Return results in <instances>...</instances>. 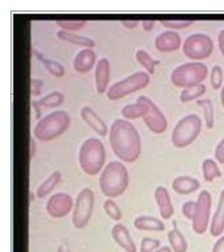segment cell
<instances>
[{
    "mask_svg": "<svg viewBox=\"0 0 224 252\" xmlns=\"http://www.w3.org/2000/svg\"><path fill=\"white\" fill-rule=\"evenodd\" d=\"M110 144L114 154L125 163H133L141 154V138L135 126L124 119H116L110 128Z\"/></svg>",
    "mask_w": 224,
    "mask_h": 252,
    "instance_id": "obj_1",
    "label": "cell"
},
{
    "mask_svg": "<svg viewBox=\"0 0 224 252\" xmlns=\"http://www.w3.org/2000/svg\"><path fill=\"white\" fill-rule=\"evenodd\" d=\"M129 186V172L121 162H110L99 177L100 190L107 198H117Z\"/></svg>",
    "mask_w": 224,
    "mask_h": 252,
    "instance_id": "obj_2",
    "label": "cell"
},
{
    "mask_svg": "<svg viewBox=\"0 0 224 252\" xmlns=\"http://www.w3.org/2000/svg\"><path fill=\"white\" fill-rule=\"evenodd\" d=\"M106 162V149L97 138L86 139L79 149V165L87 176L98 175Z\"/></svg>",
    "mask_w": 224,
    "mask_h": 252,
    "instance_id": "obj_3",
    "label": "cell"
},
{
    "mask_svg": "<svg viewBox=\"0 0 224 252\" xmlns=\"http://www.w3.org/2000/svg\"><path fill=\"white\" fill-rule=\"evenodd\" d=\"M70 125V116L65 110H56L39 120L34 127L37 140L46 142L61 136Z\"/></svg>",
    "mask_w": 224,
    "mask_h": 252,
    "instance_id": "obj_4",
    "label": "cell"
},
{
    "mask_svg": "<svg viewBox=\"0 0 224 252\" xmlns=\"http://www.w3.org/2000/svg\"><path fill=\"white\" fill-rule=\"evenodd\" d=\"M209 73L207 66L202 62H187L176 67L171 75L173 84L177 88H190L201 84Z\"/></svg>",
    "mask_w": 224,
    "mask_h": 252,
    "instance_id": "obj_5",
    "label": "cell"
},
{
    "mask_svg": "<svg viewBox=\"0 0 224 252\" xmlns=\"http://www.w3.org/2000/svg\"><path fill=\"white\" fill-rule=\"evenodd\" d=\"M202 128V121L196 114H190L176 124L172 132L174 146L185 148L190 145L198 138Z\"/></svg>",
    "mask_w": 224,
    "mask_h": 252,
    "instance_id": "obj_6",
    "label": "cell"
},
{
    "mask_svg": "<svg viewBox=\"0 0 224 252\" xmlns=\"http://www.w3.org/2000/svg\"><path fill=\"white\" fill-rule=\"evenodd\" d=\"M150 80V76L146 72H136L133 75L114 83L109 89L107 96L110 100L121 99L127 94L147 88Z\"/></svg>",
    "mask_w": 224,
    "mask_h": 252,
    "instance_id": "obj_7",
    "label": "cell"
},
{
    "mask_svg": "<svg viewBox=\"0 0 224 252\" xmlns=\"http://www.w3.org/2000/svg\"><path fill=\"white\" fill-rule=\"evenodd\" d=\"M182 50L188 59L200 61L211 56L214 51V42L212 38L205 34H193L183 42Z\"/></svg>",
    "mask_w": 224,
    "mask_h": 252,
    "instance_id": "obj_8",
    "label": "cell"
},
{
    "mask_svg": "<svg viewBox=\"0 0 224 252\" xmlns=\"http://www.w3.org/2000/svg\"><path fill=\"white\" fill-rule=\"evenodd\" d=\"M94 208V192L90 188H83L77 195L72 223L76 229L84 228L92 217Z\"/></svg>",
    "mask_w": 224,
    "mask_h": 252,
    "instance_id": "obj_9",
    "label": "cell"
},
{
    "mask_svg": "<svg viewBox=\"0 0 224 252\" xmlns=\"http://www.w3.org/2000/svg\"><path fill=\"white\" fill-rule=\"evenodd\" d=\"M212 207V196L207 190L201 191L196 202L193 218V229L197 234H203L209 228Z\"/></svg>",
    "mask_w": 224,
    "mask_h": 252,
    "instance_id": "obj_10",
    "label": "cell"
},
{
    "mask_svg": "<svg viewBox=\"0 0 224 252\" xmlns=\"http://www.w3.org/2000/svg\"><path fill=\"white\" fill-rule=\"evenodd\" d=\"M137 102H141L147 107V113L142 119L148 126V128L154 133L164 132L167 128V120L159 107L146 96H139L137 98Z\"/></svg>",
    "mask_w": 224,
    "mask_h": 252,
    "instance_id": "obj_11",
    "label": "cell"
},
{
    "mask_svg": "<svg viewBox=\"0 0 224 252\" xmlns=\"http://www.w3.org/2000/svg\"><path fill=\"white\" fill-rule=\"evenodd\" d=\"M73 198L68 193L58 192L50 196L45 204L47 215L54 219H61L68 216L73 209Z\"/></svg>",
    "mask_w": 224,
    "mask_h": 252,
    "instance_id": "obj_12",
    "label": "cell"
},
{
    "mask_svg": "<svg viewBox=\"0 0 224 252\" xmlns=\"http://www.w3.org/2000/svg\"><path fill=\"white\" fill-rule=\"evenodd\" d=\"M181 46V37L174 31H165L155 39V47L161 53L177 51Z\"/></svg>",
    "mask_w": 224,
    "mask_h": 252,
    "instance_id": "obj_13",
    "label": "cell"
},
{
    "mask_svg": "<svg viewBox=\"0 0 224 252\" xmlns=\"http://www.w3.org/2000/svg\"><path fill=\"white\" fill-rule=\"evenodd\" d=\"M80 116L95 132H97L101 137L107 136L108 126L94 109H92L90 106H83L80 110Z\"/></svg>",
    "mask_w": 224,
    "mask_h": 252,
    "instance_id": "obj_14",
    "label": "cell"
},
{
    "mask_svg": "<svg viewBox=\"0 0 224 252\" xmlns=\"http://www.w3.org/2000/svg\"><path fill=\"white\" fill-rule=\"evenodd\" d=\"M112 236L114 241L126 252H137L132 236L123 224H116L112 228Z\"/></svg>",
    "mask_w": 224,
    "mask_h": 252,
    "instance_id": "obj_15",
    "label": "cell"
},
{
    "mask_svg": "<svg viewBox=\"0 0 224 252\" xmlns=\"http://www.w3.org/2000/svg\"><path fill=\"white\" fill-rule=\"evenodd\" d=\"M155 200L159 207L160 216L164 220H169L174 215V206L167 189L159 186L155 190Z\"/></svg>",
    "mask_w": 224,
    "mask_h": 252,
    "instance_id": "obj_16",
    "label": "cell"
},
{
    "mask_svg": "<svg viewBox=\"0 0 224 252\" xmlns=\"http://www.w3.org/2000/svg\"><path fill=\"white\" fill-rule=\"evenodd\" d=\"M110 81V62L107 58H101L95 68V82L98 94H105Z\"/></svg>",
    "mask_w": 224,
    "mask_h": 252,
    "instance_id": "obj_17",
    "label": "cell"
},
{
    "mask_svg": "<svg viewBox=\"0 0 224 252\" xmlns=\"http://www.w3.org/2000/svg\"><path fill=\"white\" fill-rule=\"evenodd\" d=\"M96 62V54L92 49H83L75 56L73 65L76 72L84 74L90 72Z\"/></svg>",
    "mask_w": 224,
    "mask_h": 252,
    "instance_id": "obj_18",
    "label": "cell"
},
{
    "mask_svg": "<svg viewBox=\"0 0 224 252\" xmlns=\"http://www.w3.org/2000/svg\"><path fill=\"white\" fill-rule=\"evenodd\" d=\"M173 189L174 190L183 195H187L197 191L200 188L199 181L195 178H190L187 176L177 177L173 181Z\"/></svg>",
    "mask_w": 224,
    "mask_h": 252,
    "instance_id": "obj_19",
    "label": "cell"
},
{
    "mask_svg": "<svg viewBox=\"0 0 224 252\" xmlns=\"http://www.w3.org/2000/svg\"><path fill=\"white\" fill-rule=\"evenodd\" d=\"M210 232L213 236H220L224 232V189L220 194L218 207L212 220Z\"/></svg>",
    "mask_w": 224,
    "mask_h": 252,
    "instance_id": "obj_20",
    "label": "cell"
},
{
    "mask_svg": "<svg viewBox=\"0 0 224 252\" xmlns=\"http://www.w3.org/2000/svg\"><path fill=\"white\" fill-rule=\"evenodd\" d=\"M134 226L138 230L147 231H164L165 226L162 220L153 217H138L134 220Z\"/></svg>",
    "mask_w": 224,
    "mask_h": 252,
    "instance_id": "obj_21",
    "label": "cell"
},
{
    "mask_svg": "<svg viewBox=\"0 0 224 252\" xmlns=\"http://www.w3.org/2000/svg\"><path fill=\"white\" fill-rule=\"evenodd\" d=\"M57 37L63 41H67L72 44L83 46V47H86V49H92L93 46H95V41L92 38L73 34V33H71V32H67L63 30H60L57 32Z\"/></svg>",
    "mask_w": 224,
    "mask_h": 252,
    "instance_id": "obj_22",
    "label": "cell"
},
{
    "mask_svg": "<svg viewBox=\"0 0 224 252\" xmlns=\"http://www.w3.org/2000/svg\"><path fill=\"white\" fill-rule=\"evenodd\" d=\"M61 180V173L60 171H53L51 175L47 177L43 182L41 183V185H39V187L37 188V196L38 198H44L49 193H51L54 188L56 187V185H58V183L60 182Z\"/></svg>",
    "mask_w": 224,
    "mask_h": 252,
    "instance_id": "obj_23",
    "label": "cell"
},
{
    "mask_svg": "<svg viewBox=\"0 0 224 252\" xmlns=\"http://www.w3.org/2000/svg\"><path fill=\"white\" fill-rule=\"evenodd\" d=\"M33 54L38 58L39 61H41L43 63L44 67L50 74L58 78H61L63 77V75H65V67H63L62 64H60L59 62L49 58H45L42 54H40L38 51L34 49H33Z\"/></svg>",
    "mask_w": 224,
    "mask_h": 252,
    "instance_id": "obj_24",
    "label": "cell"
},
{
    "mask_svg": "<svg viewBox=\"0 0 224 252\" xmlns=\"http://www.w3.org/2000/svg\"><path fill=\"white\" fill-rule=\"evenodd\" d=\"M146 113H147V107L145 104H142L141 102L126 104L125 106L122 107V110H121L122 116L125 118V119H130V120L143 118Z\"/></svg>",
    "mask_w": 224,
    "mask_h": 252,
    "instance_id": "obj_25",
    "label": "cell"
},
{
    "mask_svg": "<svg viewBox=\"0 0 224 252\" xmlns=\"http://www.w3.org/2000/svg\"><path fill=\"white\" fill-rule=\"evenodd\" d=\"M206 92V86L204 84H198L195 86H190V88L183 89L180 94V101L182 103H187V102L194 101L202 97Z\"/></svg>",
    "mask_w": 224,
    "mask_h": 252,
    "instance_id": "obj_26",
    "label": "cell"
},
{
    "mask_svg": "<svg viewBox=\"0 0 224 252\" xmlns=\"http://www.w3.org/2000/svg\"><path fill=\"white\" fill-rule=\"evenodd\" d=\"M167 236H169V241L174 252H187V240L177 228H174L173 230H171Z\"/></svg>",
    "mask_w": 224,
    "mask_h": 252,
    "instance_id": "obj_27",
    "label": "cell"
},
{
    "mask_svg": "<svg viewBox=\"0 0 224 252\" xmlns=\"http://www.w3.org/2000/svg\"><path fill=\"white\" fill-rule=\"evenodd\" d=\"M135 57H136V59H137V61L140 63V64L148 70V73L149 75H153L155 73V67H156V65H158L160 63V61L154 59L145 50H138L137 52H136Z\"/></svg>",
    "mask_w": 224,
    "mask_h": 252,
    "instance_id": "obj_28",
    "label": "cell"
},
{
    "mask_svg": "<svg viewBox=\"0 0 224 252\" xmlns=\"http://www.w3.org/2000/svg\"><path fill=\"white\" fill-rule=\"evenodd\" d=\"M63 101H65V96L60 92L55 91L45 94L44 97L37 101V103L44 108H54L61 105Z\"/></svg>",
    "mask_w": 224,
    "mask_h": 252,
    "instance_id": "obj_29",
    "label": "cell"
},
{
    "mask_svg": "<svg viewBox=\"0 0 224 252\" xmlns=\"http://www.w3.org/2000/svg\"><path fill=\"white\" fill-rule=\"evenodd\" d=\"M203 177L206 182H213L215 179L221 177V171L217 163L212 159H206L202 163Z\"/></svg>",
    "mask_w": 224,
    "mask_h": 252,
    "instance_id": "obj_30",
    "label": "cell"
},
{
    "mask_svg": "<svg viewBox=\"0 0 224 252\" xmlns=\"http://www.w3.org/2000/svg\"><path fill=\"white\" fill-rule=\"evenodd\" d=\"M197 105L203 108L204 113V120L206 127L211 129L214 127L215 124V114H214V106L210 99H202L197 101Z\"/></svg>",
    "mask_w": 224,
    "mask_h": 252,
    "instance_id": "obj_31",
    "label": "cell"
},
{
    "mask_svg": "<svg viewBox=\"0 0 224 252\" xmlns=\"http://www.w3.org/2000/svg\"><path fill=\"white\" fill-rule=\"evenodd\" d=\"M86 21L81 19H59L56 21V25L59 26L63 31H78L85 26Z\"/></svg>",
    "mask_w": 224,
    "mask_h": 252,
    "instance_id": "obj_32",
    "label": "cell"
},
{
    "mask_svg": "<svg viewBox=\"0 0 224 252\" xmlns=\"http://www.w3.org/2000/svg\"><path fill=\"white\" fill-rule=\"evenodd\" d=\"M103 209H105L106 214L113 220L118 222V220H121L122 218V214H121V210L118 207V205L111 199H108L103 203Z\"/></svg>",
    "mask_w": 224,
    "mask_h": 252,
    "instance_id": "obj_33",
    "label": "cell"
},
{
    "mask_svg": "<svg viewBox=\"0 0 224 252\" xmlns=\"http://www.w3.org/2000/svg\"><path fill=\"white\" fill-rule=\"evenodd\" d=\"M160 23L167 29L173 30H181L186 29L194 23V20L190 19H164L160 20Z\"/></svg>",
    "mask_w": 224,
    "mask_h": 252,
    "instance_id": "obj_34",
    "label": "cell"
},
{
    "mask_svg": "<svg viewBox=\"0 0 224 252\" xmlns=\"http://www.w3.org/2000/svg\"><path fill=\"white\" fill-rule=\"evenodd\" d=\"M211 84L214 90H219L223 84V70L221 66L215 65L211 72Z\"/></svg>",
    "mask_w": 224,
    "mask_h": 252,
    "instance_id": "obj_35",
    "label": "cell"
},
{
    "mask_svg": "<svg viewBox=\"0 0 224 252\" xmlns=\"http://www.w3.org/2000/svg\"><path fill=\"white\" fill-rule=\"evenodd\" d=\"M160 244H161L160 241L156 239H150V238L142 239L140 252H154L159 248Z\"/></svg>",
    "mask_w": 224,
    "mask_h": 252,
    "instance_id": "obj_36",
    "label": "cell"
},
{
    "mask_svg": "<svg viewBox=\"0 0 224 252\" xmlns=\"http://www.w3.org/2000/svg\"><path fill=\"white\" fill-rule=\"evenodd\" d=\"M195 208H196V202L188 201L183 204L182 206V214L188 220H193L194 214H195Z\"/></svg>",
    "mask_w": 224,
    "mask_h": 252,
    "instance_id": "obj_37",
    "label": "cell"
},
{
    "mask_svg": "<svg viewBox=\"0 0 224 252\" xmlns=\"http://www.w3.org/2000/svg\"><path fill=\"white\" fill-rule=\"evenodd\" d=\"M43 88V81L40 79L32 78L31 79V94L32 96L37 97L41 93V90Z\"/></svg>",
    "mask_w": 224,
    "mask_h": 252,
    "instance_id": "obj_38",
    "label": "cell"
},
{
    "mask_svg": "<svg viewBox=\"0 0 224 252\" xmlns=\"http://www.w3.org/2000/svg\"><path fill=\"white\" fill-rule=\"evenodd\" d=\"M215 158L218 161V163L224 165V139L221 140L220 143L216 147Z\"/></svg>",
    "mask_w": 224,
    "mask_h": 252,
    "instance_id": "obj_39",
    "label": "cell"
},
{
    "mask_svg": "<svg viewBox=\"0 0 224 252\" xmlns=\"http://www.w3.org/2000/svg\"><path fill=\"white\" fill-rule=\"evenodd\" d=\"M213 252H224V235H222L221 238L215 243Z\"/></svg>",
    "mask_w": 224,
    "mask_h": 252,
    "instance_id": "obj_40",
    "label": "cell"
},
{
    "mask_svg": "<svg viewBox=\"0 0 224 252\" xmlns=\"http://www.w3.org/2000/svg\"><path fill=\"white\" fill-rule=\"evenodd\" d=\"M138 20H121V25L127 29H135L138 26Z\"/></svg>",
    "mask_w": 224,
    "mask_h": 252,
    "instance_id": "obj_41",
    "label": "cell"
},
{
    "mask_svg": "<svg viewBox=\"0 0 224 252\" xmlns=\"http://www.w3.org/2000/svg\"><path fill=\"white\" fill-rule=\"evenodd\" d=\"M218 44H219V49L221 51V54L224 57V30H221L218 34Z\"/></svg>",
    "mask_w": 224,
    "mask_h": 252,
    "instance_id": "obj_42",
    "label": "cell"
},
{
    "mask_svg": "<svg viewBox=\"0 0 224 252\" xmlns=\"http://www.w3.org/2000/svg\"><path fill=\"white\" fill-rule=\"evenodd\" d=\"M154 25H155L154 20H143L142 21V29L147 32H149L153 30Z\"/></svg>",
    "mask_w": 224,
    "mask_h": 252,
    "instance_id": "obj_43",
    "label": "cell"
},
{
    "mask_svg": "<svg viewBox=\"0 0 224 252\" xmlns=\"http://www.w3.org/2000/svg\"><path fill=\"white\" fill-rule=\"evenodd\" d=\"M31 105L36 113V119H40V116H41V106L37 103V101H32Z\"/></svg>",
    "mask_w": 224,
    "mask_h": 252,
    "instance_id": "obj_44",
    "label": "cell"
},
{
    "mask_svg": "<svg viewBox=\"0 0 224 252\" xmlns=\"http://www.w3.org/2000/svg\"><path fill=\"white\" fill-rule=\"evenodd\" d=\"M58 252H71L67 242H62L58 248Z\"/></svg>",
    "mask_w": 224,
    "mask_h": 252,
    "instance_id": "obj_45",
    "label": "cell"
},
{
    "mask_svg": "<svg viewBox=\"0 0 224 252\" xmlns=\"http://www.w3.org/2000/svg\"><path fill=\"white\" fill-rule=\"evenodd\" d=\"M31 153H30V159H32L33 158L34 154H35V148H36V145H35V141L33 140V138H31Z\"/></svg>",
    "mask_w": 224,
    "mask_h": 252,
    "instance_id": "obj_46",
    "label": "cell"
},
{
    "mask_svg": "<svg viewBox=\"0 0 224 252\" xmlns=\"http://www.w3.org/2000/svg\"><path fill=\"white\" fill-rule=\"evenodd\" d=\"M154 252H172V249L170 247L164 246V247H161V248L155 250Z\"/></svg>",
    "mask_w": 224,
    "mask_h": 252,
    "instance_id": "obj_47",
    "label": "cell"
},
{
    "mask_svg": "<svg viewBox=\"0 0 224 252\" xmlns=\"http://www.w3.org/2000/svg\"><path fill=\"white\" fill-rule=\"evenodd\" d=\"M220 98H221V103H222V105H223V107H224V86H223V89H222V91H221Z\"/></svg>",
    "mask_w": 224,
    "mask_h": 252,
    "instance_id": "obj_48",
    "label": "cell"
}]
</instances>
